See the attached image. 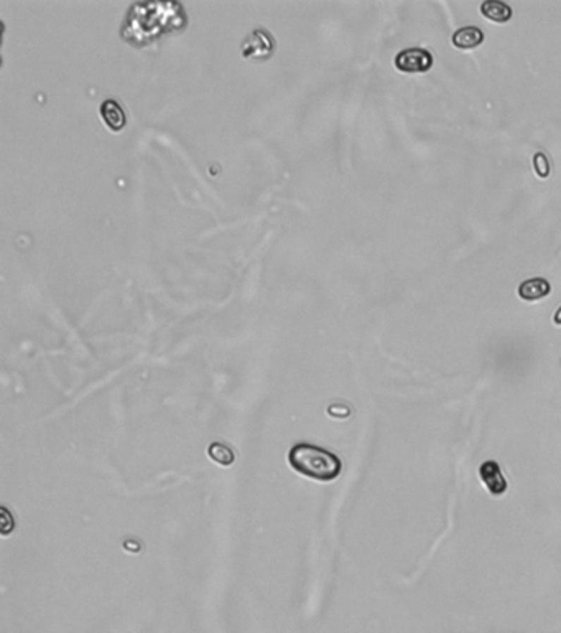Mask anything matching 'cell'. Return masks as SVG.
Instances as JSON below:
<instances>
[{"mask_svg":"<svg viewBox=\"0 0 561 633\" xmlns=\"http://www.w3.org/2000/svg\"><path fill=\"white\" fill-rule=\"evenodd\" d=\"M186 28V13L176 2H138L128 8L122 27L126 42L143 47L162 35Z\"/></svg>","mask_w":561,"mask_h":633,"instance_id":"obj_1","label":"cell"},{"mask_svg":"<svg viewBox=\"0 0 561 633\" xmlns=\"http://www.w3.org/2000/svg\"><path fill=\"white\" fill-rule=\"evenodd\" d=\"M288 463L296 473L316 482H332L341 475V459L311 444H296L288 452Z\"/></svg>","mask_w":561,"mask_h":633,"instance_id":"obj_2","label":"cell"},{"mask_svg":"<svg viewBox=\"0 0 561 633\" xmlns=\"http://www.w3.org/2000/svg\"><path fill=\"white\" fill-rule=\"evenodd\" d=\"M275 49V42L269 30L255 28L254 32L247 35L241 45V53L244 58L251 59H267L272 57Z\"/></svg>","mask_w":561,"mask_h":633,"instance_id":"obj_3","label":"cell"},{"mask_svg":"<svg viewBox=\"0 0 561 633\" xmlns=\"http://www.w3.org/2000/svg\"><path fill=\"white\" fill-rule=\"evenodd\" d=\"M397 69L404 73H425L433 66V57L421 48H409L395 57Z\"/></svg>","mask_w":561,"mask_h":633,"instance_id":"obj_4","label":"cell"},{"mask_svg":"<svg viewBox=\"0 0 561 633\" xmlns=\"http://www.w3.org/2000/svg\"><path fill=\"white\" fill-rule=\"evenodd\" d=\"M479 477L484 482L485 488L489 490V493L494 495V497H500V495L507 492V480L502 475L499 463L494 462V460H488V462L481 465Z\"/></svg>","mask_w":561,"mask_h":633,"instance_id":"obj_5","label":"cell"},{"mask_svg":"<svg viewBox=\"0 0 561 633\" xmlns=\"http://www.w3.org/2000/svg\"><path fill=\"white\" fill-rule=\"evenodd\" d=\"M99 112H101L104 124H106L111 131L119 132L126 127L127 124L126 111H123V107L116 101V99H106V101H102L101 107H99Z\"/></svg>","mask_w":561,"mask_h":633,"instance_id":"obj_6","label":"cell"},{"mask_svg":"<svg viewBox=\"0 0 561 633\" xmlns=\"http://www.w3.org/2000/svg\"><path fill=\"white\" fill-rule=\"evenodd\" d=\"M550 292H552V285H550V282L547 279H543V277H533V279H527L519 285L520 299H524L527 302H535V300L543 299V297H547Z\"/></svg>","mask_w":561,"mask_h":633,"instance_id":"obj_7","label":"cell"},{"mask_svg":"<svg viewBox=\"0 0 561 633\" xmlns=\"http://www.w3.org/2000/svg\"><path fill=\"white\" fill-rule=\"evenodd\" d=\"M451 42H453L454 47L461 49H471L479 47L484 42V33L478 27H463L456 30L453 37H451Z\"/></svg>","mask_w":561,"mask_h":633,"instance_id":"obj_8","label":"cell"},{"mask_svg":"<svg viewBox=\"0 0 561 633\" xmlns=\"http://www.w3.org/2000/svg\"><path fill=\"white\" fill-rule=\"evenodd\" d=\"M481 13H483L485 18L493 20V22L504 23L512 17V8H510L507 4L500 2V0H484V2L481 4Z\"/></svg>","mask_w":561,"mask_h":633,"instance_id":"obj_9","label":"cell"},{"mask_svg":"<svg viewBox=\"0 0 561 633\" xmlns=\"http://www.w3.org/2000/svg\"><path fill=\"white\" fill-rule=\"evenodd\" d=\"M207 455H210V457L215 460L216 463L222 465V467H229V465H232V462H234V459H236L234 452H232L227 445L221 444V442L211 444L210 449H207Z\"/></svg>","mask_w":561,"mask_h":633,"instance_id":"obj_10","label":"cell"},{"mask_svg":"<svg viewBox=\"0 0 561 633\" xmlns=\"http://www.w3.org/2000/svg\"><path fill=\"white\" fill-rule=\"evenodd\" d=\"M533 168H535V172H537L538 177L547 178L550 175V162H548V157L545 155L543 152H537L533 155Z\"/></svg>","mask_w":561,"mask_h":633,"instance_id":"obj_11","label":"cell"},{"mask_svg":"<svg viewBox=\"0 0 561 633\" xmlns=\"http://www.w3.org/2000/svg\"><path fill=\"white\" fill-rule=\"evenodd\" d=\"M555 324L561 325V307H560V309H558L557 312H555Z\"/></svg>","mask_w":561,"mask_h":633,"instance_id":"obj_12","label":"cell"}]
</instances>
